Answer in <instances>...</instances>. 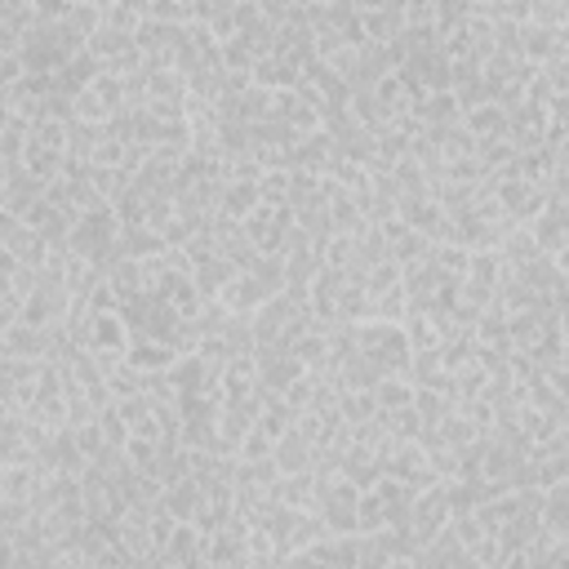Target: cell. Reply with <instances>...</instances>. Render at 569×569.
I'll return each mask as SVG.
<instances>
[{"mask_svg": "<svg viewBox=\"0 0 569 569\" xmlns=\"http://www.w3.org/2000/svg\"><path fill=\"white\" fill-rule=\"evenodd\" d=\"M231 271H236V262L222 258V253H196L191 258V280L204 298H218V289L231 280Z\"/></svg>", "mask_w": 569, "mask_h": 569, "instance_id": "obj_18", "label": "cell"}, {"mask_svg": "<svg viewBox=\"0 0 569 569\" xmlns=\"http://www.w3.org/2000/svg\"><path fill=\"white\" fill-rule=\"evenodd\" d=\"M0 356H22V360H49V329H36L27 320H9L0 329Z\"/></svg>", "mask_w": 569, "mask_h": 569, "instance_id": "obj_11", "label": "cell"}, {"mask_svg": "<svg viewBox=\"0 0 569 569\" xmlns=\"http://www.w3.org/2000/svg\"><path fill=\"white\" fill-rule=\"evenodd\" d=\"M458 124H462L471 138H493V133H502V129H507V107H502V102H493V98L471 102V107H462Z\"/></svg>", "mask_w": 569, "mask_h": 569, "instance_id": "obj_16", "label": "cell"}, {"mask_svg": "<svg viewBox=\"0 0 569 569\" xmlns=\"http://www.w3.org/2000/svg\"><path fill=\"white\" fill-rule=\"evenodd\" d=\"M271 498L280 507H307V511H316V467H307V471H280L276 485H271Z\"/></svg>", "mask_w": 569, "mask_h": 569, "instance_id": "obj_13", "label": "cell"}, {"mask_svg": "<svg viewBox=\"0 0 569 569\" xmlns=\"http://www.w3.org/2000/svg\"><path fill=\"white\" fill-rule=\"evenodd\" d=\"M4 565H13V538L9 533H0V569Z\"/></svg>", "mask_w": 569, "mask_h": 569, "instance_id": "obj_27", "label": "cell"}, {"mask_svg": "<svg viewBox=\"0 0 569 569\" xmlns=\"http://www.w3.org/2000/svg\"><path fill=\"white\" fill-rule=\"evenodd\" d=\"M182 356V347L156 338V333H129V347H124V360L142 373H164L173 360Z\"/></svg>", "mask_w": 569, "mask_h": 569, "instance_id": "obj_10", "label": "cell"}, {"mask_svg": "<svg viewBox=\"0 0 569 569\" xmlns=\"http://www.w3.org/2000/svg\"><path fill=\"white\" fill-rule=\"evenodd\" d=\"M333 409H338V418L347 427H360V422L378 418V405H373V391L369 387H342L338 400H333Z\"/></svg>", "mask_w": 569, "mask_h": 569, "instance_id": "obj_24", "label": "cell"}, {"mask_svg": "<svg viewBox=\"0 0 569 569\" xmlns=\"http://www.w3.org/2000/svg\"><path fill=\"white\" fill-rule=\"evenodd\" d=\"M196 502H200V485L191 476L160 485V511H169L173 520H191L196 516Z\"/></svg>", "mask_w": 569, "mask_h": 569, "instance_id": "obj_22", "label": "cell"}, {"mask_svg": "<svg viewBox=\"0 0 569 569\" xmlns=\"http://www.w3.org/2000/svg\"><path fill=\"white\" fill-rule=\"evenodd\" d=\"M89 351L98 356H124L129 347V320L120 307H107V311H84V338H80Z\"/></svg>", "mask_w": 569, "mask_h": 569, "instance_id": "obj_6", "label": "cell"}, {"mask_svg": "<svg viewBox=\"0 0 569 569\" xmlns=\"http://www.w3.org/2000/svg\"><path fill=\"white\" fill-rule=\"evenodd\" d=\"M356 333V356L378 373H405L409 369V342H405V329L396 320H378V316H365L351 325Z\"/></svg>", "mask_w": 569, "mask_h": 569, "instance_id": "obj_3", "label": "cell"}, {"mask_svg": "<svg viewBox=\"0 0 569 569\" xmlns=\"http://www.w3.org/2000/svg\"><path fill=\"white\" fill-rule=\"evenodd\" d=\"M71 9V0H31V22H58Z\"/></svg>", "mask_w": 569, "mask_h": 569, "instance_id": "obj_26", "label": "cell"}, {"mask_svg": "<svg viewBox=\"0 0 569 569\" xmlns=\"http://www.w3.org/2000/svg\"><path fill=\"white\" fill-rule=\"evenodd\" d=\"M271 462H276L280 471H307V467H316L311 440H307L298 427H289L284 436H276V445H271Z\"/></svg>", "mask_w": 569, "mask_h": 569, "instance_id": "obj_17", "label": "cell"}, {"mask_svg": "<svg viewBox=\"0 0 569 569\" xmlns=\"http://www.w3.org/2000/svg\"><path fill=\"white\" fill-rule=\"evenodd\" d=\"M249 325H253V351H280L311 325V311H307V298L280 289L249 311Z\"/></svg>", "mask_w": 569, "mask_h": 569, "instance_id": "obj_2", "label": "cell"}, {"mask_svg": "<svg viewBox=\"0 0 569 569\" xmlns=\"http://www.w3.org/2000/svg\"><path fill=\"white\" fill-rule=\"evenodd\" d=\"M120 236H124V222L116 218L111 200H102V204L76 213V222H71L62 249H71L76 258H84V262H93V267L102 271L107 262L120 258Z\"/></svg>", "mask_w": 569, "mask_h": 569, "instance_id": "obj_1", "label": "cell"}, {"mask_svg": "<svg viewBox=\"0 0 569 569\" xmlns=\"http://www.w3.org/2000/svg\"><path fill=\"white\" fill-rule=\"evenodd\" d=\"M258 200H262L258 196V178H222V191H218L213 213L227 218V222H240Z\"/></svg>", "mask_w": 569, "mask_h": 569, "instance_id": "obj_12", "label": "cell"}, {"mask_svg": "<svg viewBox=\"0 0 569 569\" xmlns=\"http://www.w3.org/2000/svg\"><path fill=\"white\" fill-rule=\"evenodd\" d=\"M489 191H493V200L502 204V213L511 218V222H529L542 204H547V187H538V182H529V178H520V173H502V178H489Z\"/></svg>", "mask_w": 569, "mask_h": 569, "instance_id": "obj_5", "label": "cell"}, {"mask_svg": "<svg viewBox=\"0 0 569 569\" xmlns=\"http://www.w3.org/2000/svg\"><path fill=\"white\" fill-rule=\"evenodd\" d=\"M449 325H453V320H440V316H431V311H409V316L400 320L409 351H431V347H440L445 333H449Z\"/></svg>", "mask_w": 569, "mask_h": 569, "instance_id": "obj_14", "label": "cell"}, {"mask_svg": "<svg viewBox=\"0 0 569 569\" xmlns=\"http://www.w3.org/2000/svg\"><path fill=\"white\" fill-rule=\"evenodd\" d=\"M84 4H98V9H107V4H111V0H84Z\"/></svg>", "mask_w": 569, "mask_h": 569, "instance_id": "obj_28", "label": "cell"}, {"mask_svg": "<svg viewBox=\"0 0 569 569\" xmlns=\"http://www.w3.org/2000/svg\"><path fill=\"white\" fill-rule=\"evenodd\" d=\"M396 213L422 236V240H449V209L431 196V191H418V196H405L400 204H396Z\"/></svg>", "mask_w": 569, "mask_h": 569, "instance_id": "obj_7", "label": "cell"}, {"mask_svg": "<svg viewBox=\"0 0 569 569\" xmlns=\"http://www.w3.org/2000/svg\"><path fill=\"white\" fill-rule=\"evenodd\" d=\"M538 525L547 533H565L569 538V480H556V485L538 489Z\"/></svg>", "mask_w": 569, "mask_h": 569, "instance_id": "obj_15", "label": "cell"}, {"mask_svg": "<svg viewBox=\"0 0 569 569\" xmlns=\"http://www.w3.org/2000/svg\"><path fill=\"white\" fill-rule=\"evenodd\" d=\"M156 565H178V569L182 565H200V529L191 520H178V529L169 533V542H164Z\"/></svg>", "mask_w": 569, "mask_h": 569, "instance_id": "obj_20", "label": "cell"}, {"mask_svg": "<svg viewBox=\"0 0 569 569\" xmlns=\"http://www.w3.org/2000/svg\"><path fill=\"white\" fill-rule=\"evenodd\" d=\"M369 391H373L378 413H391V409L413 405V378H409V373H378Z\"/></svg>", "mask_w": 569, "mask_h": 569, "instance_id": "obj_21", "label": "cell"}, {"mask_svg": "<svg viewBox=\"0 0 569 569\" xmlns=\"http://www.w3.org/2000/svg\"><path fill=\"white\" fill-rule=\"evenodd\" d=\"M4 249H9V253H13V258L27 267V271H40V267L49 262V253H53V244H49L40 231H31L27 222H22V227H18V231L4 240Z\"/></svg>", "mask_w": 569, "mask_h": 569, "instance_id": "obj_19", "label": "cell"}, {"mask_svg": "<svg viewBox=\"0 0 569 569\" xmlns=\"http://www.w3.org/2000/svg\"><path fill=\"white\" fill-rule=\"evenodd\" d=\"M289 227H293V209H289V204H271V200H258V204L240 218L244 240H249L253 253H262V258H280Z\"/></svg>", "mask_w": 569, "mask_h": 569, "instance_id": "obj_4", "label": "cell"}, {"mask_svg": "<svg viewBox=\"0 0 569 569\" xmlns=\"http://www.w3.org/2000/svg\"><path fill=\"white\" fill-rule=\"evenodd\" d=\"M200 565H213V569H222V565H244V525L231 520V525H222V529L200 533Z\"/></svg>", "mask_w": 569, "mask_h": 569, "instance_id": "obj_9", "label": "cell"}, {"mask_svg": "<svg viewBox=\"0 0 569 569\" xmlns=\"http://www.w3.org/2000/svg\"><path fill=\"white\" fill-rule=\"evenodd\" d=\"M44 187L36 182V178H27L22 169H9V178H4V187H0V209H9V213H27L31 204H36V196H40Z\"/></svg>", "mask_w": 569, "mask_h": 569, "instance_id": "obj_23", "label": "cell"}, {"mask_svg": "<svg viewBox=\"0 0 569 569\" xmlns=\"http://www.w3.org/2000/svg\"><path fill=\"white\" fill-rule=\"evenodd\" d=\"M27 133H31V120H22V116H9V120L0 124V160H4L9 169H13L18 160H22Z\"/></svg>", "mask_w": 569, "mask_h": 569, "instance_id": "obj_25", "label": "cell"}, {"mask_svg": "<svg viewBox=\"0 0 569 569\" xmlns=\"http://www.w3.org/2000/svg\"><path fill=\"white\" fill-rule=\"evenodd\" d=\"M565 36H569V27L520 22V27H516V53H520V62H533V67H542V62H551V58L569 53V49H565Z\"/></svg>", "mask_w": 569, "mask_h": 569, "instance_id": "obj_8", "label": "cell"}]
</instances>
